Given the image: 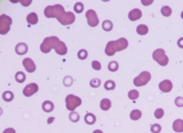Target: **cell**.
I'll list each match as a JSON object with an SVG mask.
<instances>
[{
    "instance_id": "cell-40",
    "label": "cell",
    "mask_w": 183,
    "mask_h": 133,
    "mask_svg": "<svg viewBox=\"0 0 183 133\" xmlns=\"http://www.w3.org/2000/svg\"><path fill=\"white\" fill-rule=\"evenodd\" d=\"M141 1L143 5L147 6L151 4L154 1Z\"/></svg>"
},
{
    "instance_id": "cell-13",
    "label": "cell",
    "mask_w": 183,
    "mask_h": 133,
    "mask_svg": "<svg viewBox=\"0 0 183 133\" xmlns=\"http://www.w3.org/2000/svg\"><path fill=\"white\" fill-rule=\"evenodd\" d=\"M142 13L140 9L135 8L129 12L128 17L129 19L132 21H135L141 18Z\"/></svg>"
},
{
    "instance_id": "cell-36",
    "label": "cell",
    "mask_w": 183,
    "mask_h": 133,
    "mask_svg": "<svg viewBox=\"0 0 183 133\" xmlns=\"http://www.w3.org/2000/svg\"><path fill=\"white\" fill-rule=\"evenodd\" d=\"M164 112L163 109L161 108L157 109L154 112V115L156 118L160 119L163 117Z\"/></svg>"
},
{
    "instance_id": "cell-6",
    "label": "cell",
    "mask_w": 183,
    "mask_h": 133,
    "mask_svg": "<svg viewBox=\"0 0 183 133\" xmlns=\"http://www.w3.org/2000/svg\"><path fill=\"white\" fill-rule=\"evenodd\" d=\"M66 106L68 110L74 111L82 104L81 99L79 97L72 94L68 95L66 98Z\"/></svg>"
},
{
    "instance_id": "cell-44",
    "label": "cell",
    "mask_w": 183,
    "mask_h": 133,
    "mask_svg": "<svg viewBox=\"0 0 183 133\" xmlns=\"http://www.w3.org/2000/svg\"><path fill=\"white\" fill-rule=\"evenodd\" d=\"M93 133H103L102 131L99 130H96L94 131Z\"/></svg>"
},
{
    "instance_id": "cell-4",
    "label": "cell",
    "mask_w": 183,
    "mask_h": 133,
    "mask_svg": "<svg viewBox=\"0 0 183 133\" xmlns=\"http://www.w3.org/2000/svg\"><path fill=\"white\" fill-rule=\"evenodd\" d=\"M152 57L161 66H166L169 63V58L165 55V50L162 48L154 51L152 54Z\"/></svg>"
},
{
    "instance_id": "cell-29",
    "label": "cell",
    "mask_w": 183,
    "mask_h": 133,
    "mask_svg": "<svg viewBox=\"0 0 183 133\" xmlns=\"http://www.w3.org/2000/svg\"><path fill=\"white\" fill-rule=\"evenodd\" d=\"M69 117L70 120L72 122L77 123L80 120V116L76 112L72 111L69 114Z\"/></svg>"
},
{
    "instance_id": "cell-39",
    "label": "cell",
    "mask_w": 183,
    "mask_h": 133,
    "mask_svg": "<svg viewBox=\"0 0 183 133\" xmlns=\"http://www.w3.org/2000/svg\"><path fill=\"white\" fill-rule=\"evenodd\" d=\"M21 4L24 7H28L31 4L32 1H20Z\"/></svg>"
},
{
    "instance_id": "cell-23",
    "label": "cell",
    "mask_w": 183,
    "mask_h": 133,
    "mask_svg": "<svg viewBox=\"0 0 183 133\" xmlns=\"http://www.w3.org/2000/svg\"><path fill=\"white\" fill-rule=\"evenodd\" d=\"M2 97L5 102H10L14 99V95L12 91H7L3 93Z\"/></svg>"
},
{
    "instance_id": "cell-45",
    "label": "cell",
    "mask_w": 183,
    "mask_h": 133,
    "mask_svg": "<svg viewBox=\"0 0 183 133\" xmlns=\"http://www.w3.org/2000/svg\"><path fill=\"white\" fill-rule=\"evenodd\" d=\"M181 18L182 19H183V11L181 13Z\"/></svg>"
},
{
    "instance_id": "cell-21",
    "label": "cell",
    "mask_w": 183,
    "mask_h": 133,
    "mask_svg": "<svg viewBox=\"0 0 183 133\" xmlns=\"http://www.w3.org/2000/svg\"><path fill=\"white\" fill-rule=\"evenodd\" d=\"M136 31L138 34L141 35H144L147 34L148 32V26L144 24H141L137 26Z\"/></svg>"
},
{
    "instance_id": "cell-18",
    "label": "cell",
    "mask_w": 183,
    "mask_h": 133,
    "mask_svg": "<svg viewBox=\"0 0 183 133\" xmlns=\"http://www.w3.org/2000/svg\"><path fill=\"white\" fill-rule=\"evenodd\" d=\"M42 109L47 112H50L53 110L54 105L53 103L50 101H45L42 105Z\"/></svg>"
},
{
    "instance_id": "cell-22",
    "label": "cell",
    "mask_w": 183,
    "mask_h": 133,
    "mask_svg": "<svg viewBox=\"0 0 183 133\" xmlns=\"http://www.w3.org/2000/svg\"><path fill=\"white\" fill-rule=\"evenodd\" d=\"M142 116V112L138 109H135L132 111L130 114L131 119L133 120H139Z\"/></svg>"
},
{
    "instance_id": "cell-25",
    "label": "cell",
    "mask_w": 183,
    "mask_h": 133,
    "mask_svg": "<svg viewBox=\"0 0 183 133\" xmlns=\"http://www.w3.org/2000/svg\"><path fill=\"white\" fill-rule=\"evenodd\" d=\"M15 77L16 81L20 83H23L26 79L25 74L23 72L20 71L16 73Z\"/></svg>"
},
{
    "instance_id": "cell-8",
    "label": "cell",
    "mask_w": 183,
    "mask_h": 133,
    "mask_svg": "<svg viewBox=\"0 0 183 133\" xmlns=\"http://www.w3.org/2000/svg\"><path fill=\"white\" fill-rule=\"evenodd\" d=\"M56 19L62 25H71L75 22V17L73 13L69 12H65Z\"/></svg>"
},
{
    "instance_id": "cell-43",
    "label": "cell",
    "mask_w": 183,
    "mask_h": 133,
    "mask_svg": "<svg viewBox=\"0 0 183 133\" xmlns=\"http://www.w3.org/2000/svg\"><path fill=\"white\" fill-rule=\"evenodd\" d=\"M55 118L54 117H51L49 118L47 120V123L48 124H50L51 123L53 122Z\"/></svg>"
},
{
    "instance_id": "cell-1",
    "label": "cell",
    "mask_w": 183,
    "mask_h": 133,
    "mask_svg": "<svg viewBox=\"0 0 183 133\" xmlns=\"http://www.w3.org/2000/svg\"><path fill=\"white\" fill-rule=\"evenodd\" d=\"M129 42L127 39L122 37L116 41L109 42L105 49V53L107 56L114 55L116 52L121 51L128 47Z\"/></svg>"
},
{
    "instance_id": "cell-7",
    "label": "cell",
    "mask_w": 183,
    "mask_h": 133,
    "mask_svg": "<svg viewBox=\"0 0 183 133\" xmlns=\"http://www.w3.org/2000/svg\"><path fill=\"white\" fill-rule=\"evenodd\" d=\"M151 78V76L150 72L143 71L134 79V84L137 87L145 85L150 81Z\"/></svg>"
},
{
    "instance_id": "cell-30",
    "label": "cell",
    "mask_w": 183,
    "mask_h": 133,
    "mask_svg": "<svg viewBox=\"0 0 183 133\" xmlns=\"http://www.w3.org/2000/svg\"><path fill=\"white\" fill-rule=\"evenodd\" d=\"M84 9V5L81 2H77L75 4L74 7V10L77 14L82 13Z\"/></svg>"
},
{
    "instance_id": "cell-5",
    "label": "cell",
    "mask_w": 183,
    "mask_h": 133,
    "mask_svg": "<svg viewBox=\"0 0 183 133\" xmlns=\"http://www.w3.org/2000/svg\"><path fill=\"white\" fill-rule=\"evenodd\" d=\"M12 23V20L10 16L5 14L0 17V34H6L10 30L11 26Z\"/></svg>"
},
{
    "instance_id": "cell-28",
    "label": "cell",
    "mask_w": 183,
    "mask_h": 133,
    "mask_svg": "<svg viewBox=\"0 0 183 133\" xmlns=\"http://www.w3.org/2000/svg\"><path fill=\"white\" fill-rule=\"evenodd\" d=\"M108 68L111 72H116L119 68L118 64L115 61H111L108 64Z\"/></svg>"
},
{
    "instance_id": "cell-37",
    "label": "cell",
    "mask_w": 183,
    "mask_h": 133,
    "mask_svg": "<svg viewBox=\"0 0 183 133\" xmlns=\"http://www.w3.org/2000/svg\"><path fill=\"white\" fill-rule=\"evenodd\" d=\"M92 66L94 70L99 71L101 68V65L100 63L97 61H94L92 62Z\"/></svg>"
},
{
    "instance_id": "cell-2",
    "label": "cell",
    "mask_w": 183,
    "mask_h": 133,
    "mask_svg": "<svg viewBox=\"0 0 183 133\" xmlns=\"http://www.w3.org/2000/svg\"><path fill=\"white\" fill-rule=\"evenodd\" d=\"M66 12L62 5L57 4L53 6L49 5L45 8L44 14L47 18H57L61 16Z\"/></svg>"
},
{
    "instance_id": "cell-33",
    "label": "cell",
    "mask_w": 183,
    "mask_h": 133,
    "mask_svg": "<svg viewBox=\"0 0 183 133\" xmlns=\"http://www.w3.org/2000/svg\"><path fill=\"white\" fill-rule=\"evenodd\" d=\"M101 80L97 78L93 79L90 82V86L93 88L99 87L101 85Z\"/></svg>"
},
{
    "instance_id": "cell-38",
    "label": "cell",
    "mask_w": 183,
    "mask_h": 133,
    "mask_svg": "<svg viewBox=\"0 0 183 133\" xmlns=\"http://www.w3.org/2000/svg\"><path fill=\"white\" fill-rule=\"evenodd\" d=\"M175 103L176 106L178 107L183 106V98L181 97H178L175 99Z\"/></svg>"
},
{
    "instance_id": "cell-42",
    "label": "cell",
    "mask_w": 183,
    "mask_h": 133,
    "mask_svg": "<svg viewBox=\"0 0 183 133\" xmlns=\"http://www.w3.org/2000/svg\"><path fill=\"white\" fill-rule=\"evenodd\" d=\"M3 133H16V131L12 128H8L4 131Z\"/></svg>"
},
{
    "instance_id": "cell-20",
    "label": "cell",
    "mask_w": 183,
    "mask_h": 133,
    "mask_svg": "<svg viewBox=\"0 0 183 133\" xmlns=\"http://www.w3.org/2000/svg\"><path fill=\"white\" fill-rule=\"evenodd\" d=\"M111 106V101L109 99L105 98L102 100L100 103L101 109L104 111H107L110 108Z\"/></svg>"
},
{
    "instance_id": "cell-11",
    "label": "cell",
    "mask_w": 183,
    "mask_h": 133,
    "mask_svg": "<svg viewBox=\"0 0 183 133\" xmlns=\"http://www.w3.org/2000/svg\"><path fill=\"white\" fill-rule=\"evenodd\" d=\"M23 65L26 70L29 73H33L36 69V66L32 59L29 58H26L23 61Z\"/></svg>"
},
{
    "instance_id": "cell-12",
    "label": "cell",
    "mask_w": 183,
    "mask_h": 133,
    "mask_svg": "<svg viewBox=\"0 0 183 133\" xmlns=\"http://www.w3.org/2000/svg\"><path fill=\"white\" fill-rule=\"evenodd\" d=\"M159 88L160 90L163 92L168 93L172 89L173 84L170 80H165L160 82L159 84Z\"/></svg>"
},
{
    "instance_id": "cell-17",
    "label": "cell",
    "mask_w": 183,
    "mask_h": 133,
    "mask_svg": "<svg viewBox=\"0 0 183 133\" xmlns=\"http://www.w3.org/2000/svg\"><path fill=\"white\" fill-rule=\"evenodd\" d=\"M27 20L28 24L31 25H35L38 21V17L36 13L35 12L31 13L28 15Z\"/></svg>"
},
{
    "instance_id": "cell-27",
    "label": "cell",
    "mask_w": 183,
    "mask_h": 133,
    "mask_svg": "<svg viewBox=\"0 0 183 133\" xmlns=\"http://www.w3.org/2000/svg\"><path fill=\"white\" fill-rule=\"evenodd\" d=\"M161 12L164 16L169 17L171 16L172 10L170 7L168 6H164L162 7Z\"/></svg>"
},
{
    "instance_id": "cell-19",
    "label": "cell",
    "mask_w": 183,
    "mask_h": 133,
    "mask_svg": "<svg viewBox=\"0 0 183 133\" xmlns=\"http://www.w3.org/2000/svg\"><path fill=\"white\" fill-rule=\"evenodd\" d=\"M96 117L93 114L88 113L85 116L84 121L88 125H92L94 124L96 122Z\"/></svg>"
},
{
    "instance_id": "cell-35",
    "label": "cell",
    "mask_w": 183,
    "mask_h": 133,
    "mask_svg": "<svg viewBox=\"0 0 183 133\" xmlns=\"http://www.w3.org/2000/svg\"><path fill=\"white\" fill-rule=\"evenodd\" d=\"M161 130V125L158 123H155L151 126V131L153 133H159Z\"/></svg>"
},
{
    "instance_id": "cell-15",
    "label": "cell",
    "mask_w": 183,
    "mask_h": 133,
    "mask_svg": "<svg viewBox=\"0 0 183 133\" xmlns=\"http://www.w3.org/2000/svg\"><path fill=\"white\" fill-rule=\"evenodd\" d=\"M54 50L56 53L60 55H65L67 52V48L65 43L61 41Z\"/></svg>"
},
{
    "instance_id": "cell-26",
    "label": "cell",
    "mask_w": 183,
    "mask_h": 133,
    "mask_svg": "<svg viewBox=\"0 0 183 133\" xmlns=\"http://www.w3.org/2000/svg\"><path fill=\"white\" fill-rule=\"evenodd\" d=\"M116 87V84L113 80H109L105 82L104 84L105 89L107 91L112 90Z\"/></svg>"
},
{
    "instance_id": "cell-34",
    "label": "cell",
    "mask_w": 183,
    "mask_h": 133,
    "mask_svg": "<svg viewBox=\"0 0 183 133\" xmlns=\"http://www.w3.org/2000/svg\"><path fill=\"white\" fill-rule=\"evenodd\" d=\"M64 85L66 87H69L71 86L73 83V78L70 76L66 77L63 80Z\"/></svg>"
},
{
    "instance_id": "cell-31",
    "label": "cell",
    "mask_w": 183,
    "mask_h": 133,
    "mask_svg": "<svg viewBox=\"0 0 183 133\" xmlns=\"http://www.w3.org/2000/svg\"><path fill=\"white\" fill-rule=\"evenodd\" d=\"M139 93L137 90L135 89L132 90L128 93V97L132 100H135L139 98Z\"/></svg>"
},
{
    "instance_id": "cell-10",
    "label": "cell",
    "mask_w": 183,
    "mask_h": 133,
    "mask_svg": "<svg viewBox=\"0 0 183 133\" xmlns=\"http://www.w3.org/2000/svg\"><path fill=\"white\" fill-rule=\"evenodd\" d=\"M38 85L35 83H31L26 85L23 90V94L27 97H30L38 91Z\"/></svg>"
},
{
    "instance_id": "cell-9",
    "label": "cell",
    "mask_w": 183,
    "mask_h": 133,
    "mask_svg": "<svg viewBox=\"0 0 183 133\" xmlns=\"http://www.w3.org/2000/svg\"><path fill=\"white\" fill-rule=\"evenodd\" d=\"M86 17L87 18L88 25L92 27L97 26L99 23V20L95 10L90 9L86 12Z\"/></svg>"
},
{
    "instance_id": "cell-24",
    "label": "cell",
    "mask_w": 183,
    "mask_h": 133,
    "mask_svg": "<svg viewBox=\"0 0 183 133\" xmlns=\"http://www.w3.org/2000/svg\"><path fill=\"white\" fill-rule=\"evenodd\" d=\"M102 27L104 30L106 31H110L113 28L112 22L109 20H105L102 24Z\"/></svg>"
},
{
    "instance_id": "cell-16",
    "label": "cell",
    "mask_w": 183,
    "mask_h": 133,
    "mask_svg": "<svg viewBox=\"0 0 183 133\" xmlns=\"http://www.w3.org/2000/svg\"><path fill=\"white\" fill-rule=\"evenodd\" d=\"M173 129L175 132H183V120L182 119H178L173 122Z\"/></svg>"
},
{
    "instance_id": "cell-3",
    "label": "cell",
    "mask_w": 183,
    "mask_h": 133,
    "mask_svg": "<svg viewBox=\"0 0 183 133\" xmlns=\"http://www.w3.org/2000/svg\"><path fill=\"white\" fill-rule=\"evenodd\" d=\"M60 41L59 39L55 36L46 37L41 45V51L44 53H48L52 48L55 49Z\"/></svg>"
},
{
    "instance_id": "cell-41",
    "label": "cell",
    "mask_w": 183,
    "mask_h": 133,
    "mask_svg": "<svg viewBox=\"0 0 183 133\" xmlns=\"http://www.w3.org/2000/svg\"><path fill=\"white\" fill-rule=\"evenodd\" d=\"M177 44L179 48H183V37H181L178 39Z\"/></svg>"
},
{
    "instance_id": "cell-14",
    "label": "cell",
    "mask_w": 183,
    "mask_h": 133,
    "mask_svg": "<svg viewBox=\"0 0 183 133\" xmlns=\"http://www.w3.org/2000/svg\"><path fill=\"white\" fill-rule=\"evenodd\" d=\"M28 46L24 43L21 42L17 45L15 48V51L18 55H23L27 53Z\"/></svg>"
},
{
    "instance_id": "cell-32",
    "label": "cell",
    "mask_w": 183,
    "mask_h": 133,
    "mask_svg": "<svg viewBox=\"0 0 183 133\" xmlns=\"http://www.w3.org/2000/svg\"><path fill=\"white\" fill-rule=\"evenodd\" d=\"M77 56L79 59L81 60H84L87 59L88 56L87 51L84 49H81L79 51L77 54Z\"/></svg>"
}]
</instances>
